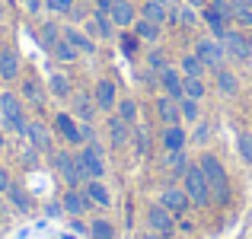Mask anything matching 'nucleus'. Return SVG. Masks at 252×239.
Segmentation results:
<instances>
[{
  "label": "nucleus",
  "instance_id": "obj_1",
  "mask_svg": "<svg viewBox=\"0 0 252 239\" xmlns=\"http://www.w3.org/2000/svg\"><path fill=\"white\" fill-rule=\"evenodd\" d=\"M198 166L204 169V179H208L211 191H217V198L227 201V198H230V185H227V169H223V163L214 153H204L201 159H198Z\"/></svg>",
  "mask_w": 252,
  "mask_h": 239
},
{
  "label": "nucleus",
  "instance_id": "obj_2",
  "mask_svg": "<svg viewBox=\"0 0 252 239\" xmlns=\"http://www.w3.org/2000/svg\"><path fill=\"white\" fill-rule=\"evenodd\" d=\"M185 191H189V198H191V204H198V208H208V201H211V185H208V179H204V169L201 166H189L185 169Z\"/></svg>",
  "mask_w": 252,
  "mask_h": 239
},
{
  "label": "nucleus",
  "instance_id": "obj_3",
  "mask_svg": "<svg viewBox=\"0 0 252 239\" xmlns=\"http://www.w3.org/2000/svg\"><path fill=\"white\" fill-rule=\"evenodd\" d=\"M0 121H3V128L16 131V134H26L23 105H19V99L13 96V92H3V96H0Z\"/></svg>",
  "mask_w": 252,
  "mask_h": 239
},
{
  "label": "nucleus",
  "instance_id": "obj_4",
  "mask_svg": "<svg viewBox=\"0 0 252 239\" xmlns=\"http://www.w3.org/2000/svg\"><path fill=\"white\" fill-rule=\"evenodd\" d=\"M55 169L64 176V182H67L70 188H77V182L90 179V176H86V169L80 166V159L70 156V153H64V150H58V153H55Z\"/></svg>",
  "mask_w": 252,
  "mask_h": 239
},
{
  "label": "nucleus",
  "instance_id": "obj_5",
  "mask_svg": "<svg viewBox=\"0 0 252 239\" xmlns=\"http://www.w3.org/2000/svg\"><path fill=\"white\" fill-rule=\"evenodd\" d=\"M195 55L204 61V67L220 70L223 58H227V48H223V42H217V38H198L195 42Z\"/></svg>",
  "mask_w": 252,
  "mask_h": 239
},
{
  "label": "nucleus",
  "instance_id": "obj_6",
  "mask_svg": "<svg viewBox=\"0 0 252 239\" xmlns=\"http://www.w3.org/2000/svg\"><path fill=\"white\" fill-rule=\"evenodd\" d=\"M77 159H80V166L86 169L90 179H102L105 176V159H102V147H99V144H86L80 153H77Z\"/></svg>",
  "mask_w": 252,
  "mask_h": 239
},
{
  "label": "nucleus",
  "instance_id": "obj_7",
  "mask_svg": "<svg viewBox=\"0 0 252 239\" xmlns=\"http://www.w3.org/2000/svg\"><path fill=\"white\" fill-rule=\"evenodd\" d=\"M220 42H223V48H227V55H233L236 61H249L252 58V45H249V38L243 35V32L227 29V35H223Z\"/></svg>",
  "mask_w": 252,
  "mask_h": 239
},
{
  "label": "nucleus",
  "instance_id": "obj_8",
  "mask_svg": "<svg viewBox=\"0 0 252 239\" xmlns=\"http://www.w3.org/2000/svg\"><path fill=\"white\" fill-rule=\"evenodd\" d=\"M93 99H96V109H102V112L115 109V105H118V90H115V83L102 77V80L96 83V90H93Z\"/></svg>",
  "mask_w": 252,
  "mask_h": 239
},
{
  "label": "nucleus",
  "instance_id": "obj_9",
  "mask_svg": "<svg viewBox=\"0 0 252 239\" xmlns=\"http://www.w3.org/2000/svg\"><path fill=\"white\" fill-rule=\"evenodd\" d=\"M109 16H112V23L122 26V29H128V26L137 23V10H134V3H131V0H112Z\"/></svg>",
  "mask_w": 252,
  "mask_h": 239
},
{
  "label": "nucleus",
  "instance_id": "obj_10",
  "mask_svg": "<svg viewBox=\"0 0 252 239\" xmlns=\"http://www.w3.org/2000/svg\"><path fill=\"white\" fill-rule=\"evenodd\" d=\"M90 204H93V198L86 195V188L80 191V188H70L67 195H64V201H61V208L67 210V214H74V217H80V214H86L90 210Z\"/></svg>",
  "mask_w": 252,
  "mask_h": 239
},
{
  "label": "nucleus",
  "instance_id": "obj_11",
  "mask_svg": "<svg viewBox=\"0 0 252 239\" xmlns=\"http://www.w3.org/2000/svg\"><path fill=\"white\" fill-rule=\"evenodd\" d=\"M160 204L166 210H172V214H185V208L191 204V198H189V191H182V188H166L163 198H160Z\"/></svg>",
  "mask_w": 252,
  "mask_h": 239
},
{
  "label": "nucleus",
  "instance_id": "obj_12",
  "mask_svg": "<svg viewBox=\"0 0 252 239\" xmlns=\"http://www.w3.org/2000/svg\"><path fill=\"white\" fill-rule=\"evenodd\" d=\"M109 137H112V147H125V144L131 141V124L125 121V118H118V115H112L109 121Z\"/></svg>",
  "mask_w": 252,
  "mask_h": 239
},
{
  "label": "nucleus",
  "instance_id": "obj_13",
  "mask_svg": "<svg viewBox=\"0 0 252 239\" xmlns=\"http://www.w3.org/2000/svg\"><path fill=\"white\" fill-rule=\"evenodd\" d=\"M147 220H150V227H154V233H169L172 230V210H166L163 204H154Z\"/></svg>",
  "mask_w": 252,
  "mask_h": 239
},
{
  "label": "nucleus",
  "instance_id": "obj_14",
  "mask_svg": "<svg viewBox=\"0 0 252 239\" xmlns=\"http://www.w3.org/2000/svg\"><path fill=\"white\" fill-rule=\"evenodd\" d=\"M157 115H160L166 124H179V118H182V112H179V99L160 96V99H157Z\"/></svg>",
  "mask_w": 252,
  "mask_h": 239
},
{
  "label": "nucleus",
  "instance_id": "obj_15",
  "mask_svg": "<svg viewBox=\"0 0 252 239\" xmlns=\"http://www.w3.org/2000/svg\"><path fill=\"white\" fill-rule=\"evenodd\" d=\"M141 19H150V23L163 26V23L169 19V10H166V3H163V0H147V3L141 6Z\"/></svg>",
  "mask_w": 252,
  "mask_h": 239
},
{
  "label": "nucleus",
  "instance_id": "obj_16",
  "mask_svg": "<svg viewBox=\"0 0 252 239\" xmlns=\"http://www.w3.org/2000/svg\"><path fill=\"white\" fill-rule=\"evenodd\" d=\"M55 128L61 131V134L67 137L70 144H80V141H83V134H80V124H77L70 115H64V112H61V115H55Z\"/></svg>",
  "mask_w": 252,
  "mask_h": 239
},
{
  "label": "nucleus",
  "instance_id": "obj_17",
  "mask_svg": "<svg viewBox=\"0 0 252 239\" xmlns=\"http://www.w3.org/2000/svg\"><path fill=\"white\" fill-rule=\"evenodd\" d=\"M26 137L32 141V147H35V150H48L51 147L48 128H45V124H38V121H29V124H26Z\"/></svg>",
  "mask_w": 252,
  "mask_h": 239
},
{
  "label": "nucleus",
  "instance_id": "obj_18",
  "mask_svg": "<svg viewBox=\"0 0 252 239\" xmlns=\"http://www.w3.org/2000/svg\"><path fill=\"white\" fill-rule=\"evenodd\" d=\"M185 144H189V137H185V131L179 128V124H169V128L163 131V147H166V153H172V150H185Z\"/></svg>",
  "mask_w": 252,
  "mask_h": 239
},
{
  "label": "nucleus",
  "instance_id": "obj_19",
  "mask_svg": "<svg viewBox=\"0 0 252 239\" xmlns=\"http://www.w3.org/2000/svg\"><path fill=\"white\" fill-rule=\"evenodd\" d=\"M201 19H204V23H208V29H211V32H214V35H217V38H223V35H227V29H230V23H227V19H223V16H220V13H217V10H214V6H204V13H201Z\"/></svg>",
  "mask_w": 252,
  "mask_h": 239
},
{
  "label": "nucleus",
  "instance_id": "obj_20",
  "mask_svg": "<svg viewBox=\"0 0 252 239\" xmlns=\"http://www.w3.org/2000/svg\"><path fill=\"white\" fill-rule=\"evenodd\" d=\"M160 83L172 99H182V77H179V70H172V67L160 70Z\"/></svg>",
  "mask_w": 252,
  "mask_h": 239
},
{
  "label": "nucleus",
  "instance_id": "obj_21",
  "mask_svg": "<svg viewBox=\"0 0 252 239\" xmlns=\"http://www.w3.org/2000/svg\"><path fill=\"white\" fill-rule=\"evenodd\" d=\"M86 29L96 32V35H102V38L115 35V23H112V16H109V13H99V10H96V16H93V23L86 26Z\"/></svg>",
  "mask_w": 252,
  "mask_h": 239
},
{
  "label": "nucleus",
  "instance_id": "obj_22",
  "mask_svg": "<svg viewBox=\"0 0 252 239\" xmlns=\"http://www.w3.org/2000/svg\"><path fill=\"white\" fill-rule=\"evenodd\" d=\"M64 38H67L70 45H74L80 55H93L96 51V45H93V38L86 35V32H77V29H64Z\"/></svg>",
  "mask_w": 252,
  "mask_h": 239
},
{
  "label": "nucleus",
  "instance_id": "obj_23",
  "mask_svg": "<svg viewBox=\"0 0 252 239\" xmlns=\"http://www.w3.org/2000/svg\"><path fill=\"white\" fill-rule=\"evenodd\" d=\"M0 77L3 80H16L19 77V58L13 51H3L0 48Z\"/></svg>",
  "mask_w": 252,
  "mask_h": 239
},
{
  "label": "nucleus",
  "instance_id": "obj_24",
  "mask_svg": "<svg viewBox=\"0 0 252 239\" xmlns=\"http://www.w3.org/2000/svg\"><path fill=\"white\" fill-rule=\"evenodd\" d=\"M86 195L93 198V204H102V208H109L112 204V195H109V188H105L99 179H90L86 182Z\"/></svg>",
  "mask_w": 252,
  "mask_h": 239
},
{
  "label": "nucleus",
  "instance_id": "obj_25",
  "mask_svg": "<svg viewBox=\"0 0 252 239\" xmlns=\"http://www.w3.org/2000/svg\"><path fill=\"white\" fill-rule=\"evenodd\" d=\"M74 112L80 121H93V115H96V99H86L83 92L74 99Z\"/></svg>",
  "mask_w": 252,
  "mask_h": 239
},
{
  "label": "nucleus",
  "instance_id": "obj_26",
  "mask_svg": "<svg viewBox=\"0 0 252 239\" xmlns=\"http://www.w3.org/2000/svg\"><path fill=\"white\" fill-rule=\"evenodd\" d=\"M48 90L55 92V99H70V80L64 77V74H51Z\"/></svg>",
  "mask_w": 252,
  "mask_h": 239
},
{
  "label": "nucleus",
  "instance_id": "obj_27",
  "mask_svg": "<svg viewBox=\"0 0 252 239\" xmlns=\"http://www.w3.org/2000/svg\"><path fill=\"white\" fill-rule=\"evenodd\" d=\"M172 16H176V23H179V26H185V29L198 23V13H195V6L182 3V0H179V6H176V13H172Z\"/></svg>",
  "mask_w": 252,
  "mask_h": 239
},
{
  "label": "nucleus",
  "instance_id": "obj_28",
  "mask_svg": "<svg viewBox=\"0 0 252 239\" xmlns=\"http://www.w3.org/2000/svg\"><path fill=\"white\" fill-rule=\"evenodd\" d=\"M204 70H208V67H204V61L198 55H185L182 58V74L185 77H201Z\"/></svg>",
  "mask_w": 252,
  "mask_h": 239
},
{
  "label": "nucleus",
  "instance_id": "obj_29",
  "mask_svg": "<svg viewBox=\"0 0 252 239\" xmlns=\"http://www.w3.org/2000/svg\"><path fill=\"white\" fill-rule=\"evenodd\" d=\"M166 166L172 169V176H185V169H189L185 150H172V153H166Z\"/></svg>",
  "mask_w": 252,
  "mask_h": 239
},
{
  "label": "nucleus",
  "instance_id": "obj_30",
  "mask_svg": "<svg viewBox=\"0 0 252 239\" xmlns=\"http://www.w3.org/2000/svg\"><path fill=\"white\" fill-rule=\"evenodd\" d=\"M182 96H189V99H201V96H204V83H201V77H182Z\"/></svg>",
  "mask_w": 252,
  "mask_h": 239
},
{
  "label": "nucleus",
  "instance_id": "obj_31",
  "mask_svg": "<svg viewBox=\"0 0 252 239\" xmlns=\"http://www.w3.org/2000/svg\"><path fill=\"white\" fill-rule=\"evenodd\" d=\"M51 55H55L58 61H67V64H70V61H77V55H80V51H77L74 45L67 42V38H61V42H58L55 48H51Z\"/></svg>",
  "mask_w": 252,
  "mask_h": 239
},
{
  "label": "nucleus",
  "instance_id": "obj_32",
  "mask_svg": "<svg viewBox=\"0 0 252 239\" xmlns=\"http://www.w3.org/2000/svg\"><path fill=\"white\" fill-rule=\"evenodd\" d=\"M134 32L141 38H147V42H157V38H160V26L150 23V19H137V23H134Z\"/></svg>",
  "mask_w": 252,
  "mask_h": 239
},
{
  "label": "nucleus",
  "instance_id": "obj_33",
  "mask_svg": "<svg viewBox=\"0 0 252 239\" xmlns=\"http://www.w3.org/2000/svg\"><path fill=\"white\" fill-rule=\"evenodd\" d=\"M61 38H64V32L58 29L55 23H45V26H42V45H45V48H48V51L55 48V45L61 42Z\"/></svg>",
  "mask_w": 252,
  "mask_h": 239
},
{
  "label": "nucleus",
  "instance_id": "obj_34",
  "mask_svg": "<svg viewBox=\"0 0 252 239\" xmlns=\"http://www.w3.org/2000/svg\"><path fill=\"white\" fill-rule=\"evenodd\" d=\"M115 109H118V118H125L128 124L137 121V102H134V99H118Z\"/></svg>",
  "mask_w": 252,
  "mask_h": 239
},
{
  "label": "nucleus",
  "instance_id": "obj_35",
  "mask_svg": "<svg viewBox=\"0 0 252 239\" xmlns=\"http://www.w3.org/2000/svg\"><path fill=\"white\" fill-rule=\"evenodd\" d=\"M217 86H220L223 96H233V92L240 90V83H236V77L230 74V70H217Z\"/></svg>",
  "mask_w": 252,
  "mask_h": 239
},
{
  "label": "nucleus",
  "instance_id": "obj_36",
  "mask_svg": "<svg viewBox=\"0 0 252 239\" xmlns=\"http://www.w3.org/2000/svg\"><path fill=\"white\" fill-rule=\"evenodd\" d=\"M23 96L26 99H29V102L32 105H42V86H38V80H26V83H23Z\"/></svg>",
  "mask_w": 252,
  "mask_h": 239
},
{
  "label": "nucleus",
  "instance_id": "obj_37",
  "mask_svg": "<svg viewBox=\"0 0 252 239\" xmlns=\"http://www.w3.org/2000/svg\"><path fill=\"white\" fill-rule=\"evenodd\" d=\"M179 112H182L185 121H198V99L182 96V99H179Z\"/></svg>",
  "mask_w": 252,
  "mask_h": 239
},
{
  "label": "nucleus",
  "instance_id": "obj_38",
  "mask_svg": "<svg viewBox=\"0 0 252 239\" xmlns=\"http://www.w3.org/2000/svg\"><path fill=\"white\" fill-rule=\"evenodd\" d=\"M42 3H45V10H51V13H74L77 10L74 0H42Z\"/></svg>",
  "mask_w": 252,
  "mask_h": 239
},
{
  "label": "nucleus",
  "instance_id": "obj_39",
  "mask_svg": "<svg viewBox=\"0 0 252 239\" xmlns=\"http://www.w3.org/2000/svg\"><path fill=\"white\" fill-rule=\"evenodd\" d=\"M90 233H93V239H112V223L109 220H93Z\"/></svg>",
  "mask_w": 252,
  "mask_h": 239
},
{
  "label": "nucleus",
  "instance_id": "obj_40",
  "mask_svg": "<svg viewBox=\"0 0 252 239\" xmlns=\"http://www.w3.org/2000/svg\"><path fill=\"white\" fill-rule=\"evenodd\" d=\"M147 64H150L154 70H166V67H169V64H166V55H163L160 48H157V51H150V55H147Z\"/></svg>",
  "mask_w": 252,
  "mask_h": 239
},
{
  "label": "nucleus",
  "instance_id": "obj_41",
  "mask_svg": "<svg viewBox=\"0 0 252 239\" xmlns=\"http://www.w3.org/2000/svg\"><path fill=\"white\" fill-rule=\"evenodd\" d=\"M240 156L246 159V163H252V134H243L240 137Z\"/></svg>",
  "mask_w": 252,
  "mask_h": 239
},
{
  "label": "nucleus",
  "instance_id": "obj_42",
  "mask_svg": "<svg viewBox=\"0 0 252 239\" xmlns=\"http://www.w3.org/2000/svg\"><path fill=\"white\" fill-rule=\"evenodd\" d=\"M122 51L131 58V55L137 51V38H134V35H122Z\"/></svg>",
  "mask_w": 252,
  "mask_h": 239
},
{
  "label": "nucleus",
  "instance_id": "obj_43",
  "mask_svg": "<svg viewBox=\"0 0 252 239\" xmlns=\"http://www.w3.org/2000/svg\"><path fill=\"white\" fill-rule=\"evenodd\" d=\"M236 23L252 26V10H249V6H236Z\"/></svg>",
  "mask_w": 252,
  "mask_h": 239
},
{
  "label": "nucleus",
  "instance_id": "obj_44",
  "mask_svg": "<svg viewBox=\"0 0 252 239\" xmlns=\"http://www.w3.org/2000/svg\"><path fill=\"white\" fill-rule=\"evenodd\" d=\"M137 150H141V153H147V150H150V137H147V131H144V128H137Z\"/></svg>",
  "mask_w": 252,
  "mask_h": 239
},
{
  "label": "nucleus",
  "instance_id": "obj_45",
  "mask_svg": "<svg viewBox=\"0 0 252 239\" xmlns=\"http://www.w3.org/2000/svg\"><path fill=\"white\" fill-rule=\"evenodd\" d=\"M10 195H13V201H16V208H29V201L23 198V191H19V188H13V185H10Z\"/></svg>",
  "mask_w": 252,
  "mask_h": 239
},
{
  "label": "nucleus",
  "instance_id": "obj_46",
  "mask_svg": "<svg viewBox=\"0 0 252 239\" xmlns=\"http://www.w3.org/2000/svg\"><path fill=\"white\" fill-rule=\"evenodd\" d=\"M208 137H211V128H208V124H198V131H195V141H198V144H204Z\"/></svg>",
  "mask_w": 252,
  "mask_h": 239
},
{
  "label": "nucleus",
  "instance_id": "obj_47",
  "mask_svg": "<svg viewBox=\"0 0 252 239\" xmlns=\"http://www.w3.org/2000/svg\"><path fill=\"white\" fill-rule=\"evenodd\" d=\"M0 191H10V176H6L3 166H0Z\"/></svg>",
  "mask_w": 252,
  "mask_h": 239
},
{
  "label": "nucleus",
  "instance_id": "obj_48",
  "mask_svg": "<svg viewBox=\"0 0 252 239\" xmlns=\"http://www.w3.org/2000/svg\"><path fill=\"white\" fill-rule=\"evenodd\" d=\"M42 0H26V10H29V13H38V10H42Z\"/></svg>",
  "mask_w": 252,
  "mask_h": 239
},
{
  "label": "nucleus",
  "instance_id": "obj_49",
  "mask_svg": "<svg viewBox=\"0 0 252 239\" xmlns=\"http://www.w3.org/2000/svg\"><path fill=\"white\" fill-rule=\"evenodd\" d=\"M93 3H96L99 13H109V10H112V0H93Z\"/></svg>",
  "mask_w": 252,
  "mask_h": 239
},
{
  "label": "nucleus",
  "instance_id": "obj_50",
  "mask_svg": "<svg viewBox=\"0 0 252 239\" xmlns=\"http://www.w3.org/2000/svg\"><path fill=\"white\" fill-rule=\"evenodd\" d=\"M182 3H189V6H195V10H198V6H208V0H182Z\"/></svg>",
  "mask_w": 252,
  "mask_h": 239
},
{
  "label": "nucleus",
  "instance_id": "obj_51",
  "mask_svg": "<svg viewBox=\"0 0 252 239\" xmlns=\"http://www.w3.org/2000/svg\"><path fill=\"white\" fill-rule=\"evenodd\" d=\"M233 6H249L252 10V0H233Z\"/></svg>",
  "mask_w": 252,
  "mask_h": 239
},
{
  "label": "nucleus",
  "instance_id": "obj_52",
  "mask_svg": "<svg viewBox=\"0 0 252 239\" xmlns=\"http://www.w3.org/2000/svg\"><path fill=\"white\" fill-rule=\"evenodd\" d=\"M144 239H157V236H144Z\"/></svg>",
  "mask_w": 252,
  "mask_h": 239
},
{
  "label": "nucleus",
  "instance_id": "obj_53",
  "mask_svg": "<svg viewBox=\"0 0 252 239\" xmlns=\"http://www.w3.org/2000/svg\"><path fill=\"white\" fill-rule=\"evenodd\" d=\"M0 144H3V134H0Z\"/></svg>",
  "mask_w": 252,
  "mask_h": 239
},
{
  "label": "nucleus",
  "instance_id": "obj_54",
  "mask_svg": "<svg viewBox=\"0 0 252 239\" xmlns=\"http://www.w3.org/2000/svg\"><path fill=\"white\" fill-rule=\"evenodd\" d=\"M0 45H3V35H0Z\"/></svg>",
  "mask_w": 252,
  "mask_h": 239
},
{
  "label": "nucleus",
  "instance_id": "obj_55",
  "mask_svg": "<svg viewBox=\"0 0 252 239\" xmlns=\"http://www.w3.org/2000/svg\"><path fill=\"white\" fill-rule=\"evenodd\" d=\"M249 45H252V38H249Z\"/></svg>",
  "mask_w": 252,
  "mask_h": 239
}]
</instances>
